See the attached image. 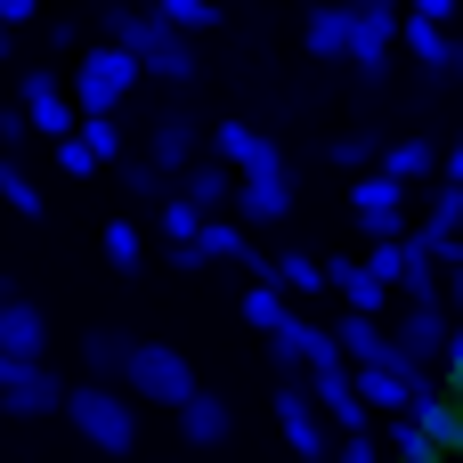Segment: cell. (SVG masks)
<instances>
[{"instance_id":"obj_3","label":"cell","mask_w":463,"mask_h":463,"mask_svg":"<svg viewBox=\"0 0 463 463\" xmlns=\"http://www.w3.org/2000/svg\"><path fill=\"white\" fill-rule=\"evenodd\" d=\"M130 90H138V57H130V49H114V41H90V49H81V65H73V81H65L73 114H114Z\"/></svg>"},{"instance_id":"obj_16","label":"cell","mask_w":463,"mask_h":463,"mask_svg":"<svg viewBox=\"0 0 463 463\" xmlns=\"http://www.w3.org/2000/svg\"><path fill=\"white\" fill-rule=\"evenodd\" d=\"M0 350H8L16 366L49 358V317H41V301H24V293H0Z\"/></svg>"},{"instance_id":"obj_18","label":"cell","mask_w":463,"mask_h":463,"mask_svg":"<svg viewBox=\"0 0 463 463\" xmlns=\"http://www.w3.org/2000/svg\"><path fill=\"white\" fill-rule=\"evenodd\" d=\"M317 269H326V293H342V309H358V317H383L399 301L383 277H366V260H317Z\"/></svg>"},{"instance_id":"obj_39","label":"cell","mask_w":463,"mask_h":463,"mask_svg":"<svg viewBox=\"0 0 463 463\" xmlns=\"http://www.w3.org/2000/svg\"><path fill=\"white\" fill-rule=\"evenodd\" d=\"M122 187H130V195H163V187H171V179H163V171H155V163H122Z\"/></svg>"},{"instance_id":"obj_22","label":"cell","mask_w":463,"mask_h":463,"mask_svg":"<svg viewBox=\"0 0 463 463\" xmlns=\"http://www.w3.org/2000/svg\"><path fill=\"white\" fill-rule=\"evenodd\" d=\"M374 171H383V179H399V187H415V179H431V171H439V146H431L423 130H407V138L374 146Z\"/></svg>"},{"instance_id":"obj_12","label":"cell","mask_w":463,"mask_h":463,"mask_svg":"<svg viewBox=\"0 0 463 463\" xmlns=\"http://www.w3.org/2000/svg\"><path fill=\"white\" fill-rule=\"evenodd\" d=\"M350 212L366 220V236H407V187H399V179H383L374 163H366V171H350Z\"/></svg>"},{"instance_id":"obj_4","label":"cell","mask_w":463,"mask_h":463,"mask_svg":"<svg viewBox=\"0 0 463 463\" xmlns=\"http://www.w3.org/2000/svg\"><path fill=\"white\" fill-rule=\"evenodd\" d=\"M391 49H399V0H350V41H342V65L366 73V90L391 73Z\"/></svg>"},{"instance_id":"obj_7","label":"cell","mask_w":463,"mask_h":463,"mask_svg":"<svg viewBox=\"0 0 463 463\" xmlns=\"http://www.w3.org/2000/svg\"><path fill=\"white\" fill-rule=\"evenodd\" d=\"M260 342H269V366H277V374H301V366H342L334 334H326V326H309L301 309H285V317H277Z\"/></svg>"},{"instance_id":"obj_26","label":"cell","mask_w":463,"mask_h":463,"mask_svg":"<svg viewBox=\"0 0 463 463\" xmlns=\"http://www.w3.org/2000/svg\"><path fill=\"white\" fill-rule=\"evenodd\" d=\"M342 41H350V0H317L301 16V49L309 57H342Z\"/></svg>"},{"instance_id":"obj_36","label":"cell","mask_w":463,"mask_h":463,"mask_svg":"<svg viewBox=\"0 0 463 463\" xmlns=\"http://www.w3.org/2000/svg\"><path fill=\"white\" fill-rule=\"evenodd\" d=\"M49 146H57V171H65V179H98V171H106V163H98L73 130H65V138H49Z\"/></svg>"},{"instance_id":"obj_8","label":"cell","mask_w":463,"mask_h":463,"mask_svg":"<svg viewBox=\"0 0 463 463\" xmlns=\"http://www.w3.org/2000/svg\"><path fill=\"white\" fill-rule=\"evenodd\" d=\"M415 383H431V366H415V358H399V350H391L383 366H350V391H358L366 415H407Z\"/></svg>"},{"instance_id":"obj_19","label":"cell","mask_w":463,"mask_h":463,"mask_svg":"<svg viewBox=\"0 0 463 463\" xmlns=\"http://www.w3.org/2000/svg\"><path fill=\"white\" fill-rule=\"evenodd\" d=\"M138 81H195V41L155 24V41L138 49Z\"/></svg>"},{"instance_id":"obj_42","label":"cell","mask_w":463,"mask_h":463,"mask_svg":"<svg viewBox=\"0 0 463 463\" xmlns=\"http://www.w3.org/2000/svg\"><path fill=\"white\" fill-rule=\"evenodd\" d=\"M8 374H16V358H8V350H0V391H8Z\"/></svg>"},{"instance_id":"obj_28","label":"cell","mask_w":463,"mask_h":463,"mask_svg":"<svg viewBox=\"0 0 463 463\" xmlns=\"http://www.w3.org/2000/svg\"><path fill=\"white\" fill-rule=\"evenodd\" d=\"M146 16L171 33H220V0H146Z\"/></svg>"},{"instance_id":"obj_15","label":"cell","mask_w":463,"mask_h":463,"mask_svg":"<svg viewBox=\"0 0 463 463\" xmlns=\"http://www.w3.org/2000/svg\"><path fill=\"white\" fill-rule=\"evenodd\" d=\"M57 399H65V383L49 374V358H33V366H16V374H8L0 415H8V423H33V415H57Z\"/></svg>"},{"instance_id":"obj_34","label":"cell","mask_w":463,"mask_h":463,"mask_svg":"<svg viewBox=\"0 0 463 463\" xmlns=\"http://www.w3.org/2000/svg\"><path fill=\"white\" fill-rule=\"evenodd\" d=\"M383 431H391V456H399V463H439V448H431L407 415H383Z\"/></svg>"},{"instance_id":"obj_25","label":"cell","mask_w":463,"mask_h":463,"mask_svg":"<svg viewBox=\"0 0 463 463\" xmlns=\"http://www.w3.org/2000/svg\"><path fill=\"white\" fill-rule=\"evenodd\" d=\"M171 187H179L195 212H228V187H236V171H228V163H203V155H195V163H179V179H171Z\"/></svg>"},{"instance_id":"obj_14","label":"cell","mask_w":463,"mask_h":463,"mask_svg":"<svg viewBox=\"0 0 463 463\" xmlns=\"http://www.w3.org/2000/svg\"><path fill=\"white\" fill-rule=\"evenodd\" d=\"M171 423H179V439H187V448H228V431H236V407H228L220 391H203V383H195V391L171 407Z\"/></svg>"},{"instance_id":"obj_30","label":"cell","mask_w":463,"mask_h":463,"mask_svg":"<svg viewBox=\"0 0 463 463\" xmlns=\"http://www.w3.org/2000/svg\"><path fill=\"white\" fill-rule=\"evenodd\" d=\"M236 309H244V326H252V334H269V326H277V317L293 309V293H285L277 277H252V293H244Z\"/></svg>"},{"instance_id":"obj_6","label":"cell","mask_w":463,"mask_h":463,"mask_svg":"<svg viewBox=\"0 0 463 463\" xmlns=\"http://www.w3.org/2000/svg\"><path fill=\"white\" fill-rule=\"evenodd\" d=\"M269 407H277V439H285L293 456H301V463H326V448H334V423L317 415V399H309L293 374L277 383V399H269Z\"/></svg>"},{"instance_id":"obj_38","label":"cell","mask_w":463,"mask_h":463,"mask_svg":"<svg viewBox=\"0 0 463 463\" xmlns=\"http://www.w3.org/2000/svg\"><path fill=\"white\" fill-rule=\"evenodd\" d=\"M326 463H383V456H374V431H334Z\"/></svg>"},{"instance_id":"obj_21","label":"cell","mask_w":463,"mask_h":463,"mask_svg":"<svg viewBox=\"0 0 463 463\" xmlns=\"http://www.w3.org/2000/svg\"><path fill=\"white\" fill-rule=\"evenodd\" d=\"M407 423L439 448V456H456V439H463V423H456V399L448 391H431V383H415V399H407Z\"/></svg>"},{"instance_id":"obj_5","label":"cell","mask_w":463,"mask_h":463,"mask_svg":"<svg viewBox=\"0 0 463 463\" xmlns=\"http://www.w3.org/2000/svg\"><path fill=\"white\" fill-rule=\"evenodd\" d=\"M383 317H391V326H383V334H391V350H399V358H415V366H431V358H439V342L456 334L448 301H391Z\"/></svg>"},{"instance_id":"obj_13","label":"cell","mask_w":463,"mask_h":463,"mask_svg":"<svg viewBox=\"0 0 463 463\" xmlns=\"http://www.w3.org/2000/svg\"><path fill=\"white\" fill-rule=\"evenodd\" d=\"M301 391L317 399V415H326L334 431H374V415H366L358 391H350V366H301Z\"/></svg>"},{"instance_id":"obj_35","label":"cell","mask_w":463,"mask_h":463,"mask_svg":"<svg viewBox=\"0 0 463 463\" xmlns=\"http://www.w3.org/2000/svg\"><path fill=\"white\" fill-rule=\"evenodd\" d=\"M73 138H81L98 163H114V155H122V130H114V114H81V122H73Z\"/></svg>"},{"instance_id":"obj_24","label":"cell","mask_w":463,"mask_h":463,"mask_svg":"<svg viewBox=\"0 0 463 463\" xmlns=\"http://www.w3.org/2000/svg\"><path fill=\"white\" fill-rule=\"evenodd\" d=\"M130 342H138V334H122V326H90V334H81V366H90V383H114V391H122Z\"/></svg>"},{"instance_id":"obj_37","label":"cell","mask_w":463,"mask_h":463,"mask_svg":"<svg viewBox=\"0 0 463 463\" xmlns=\"http://www.w3.org/2000/svg\"><path fill=\"white\" fill-rule=\"evenodd\" d=\"M326 163H342V171H366V163H374V138L342 130V138H326Z\"/></svg>"},{"instance_id":"obj_1","label":"cell","mask_w":463,"mask_h":463,"mask_svg":"<svg viewBox=\"0 0 463 463\" xmlns=\"http://www.w3.org/2000/svg\"><path fill=\"white\" fill-rule=\"evenodd\" d=\"M57 415H65V423L81 431V448H98V456H130V448H138V407H130V391H114V383H65Z\"/></svg>"},{"instance_id":"obj_31","label":"cell","mask_w":463,"mask_h":463,"mask_svg":"<svg viewBox=\"0 0 463 463\" xmlns=\"http://www.w3.org/2000/svg\"><path fill=\"white\" fill-rule=\"evenodd\" d=\"M0 203H8L16 220H41V187H33V171H24L16 155H0Z\"/></svg>"},{"instance_id":"obj_40","label":"cell","mask_w":463,"mask_h":463,"mask_svg":"<svg viewBox=\"0 0 463 463\" xmlns=\"http://www.w3.org/2000/svg\"><path fill=\"white\" fill-rule=\"evenodd\" d=\"M407 16H423V24H456V0H399Z\"/></svg>"},{"instance_id":"obj_10","label":"cell","mask_w":463,"mask_h":463,"mask_svg":"<svg viewBox=\"0 0 463 463\" xmlns=\"http://www.w3.org/2000/svg\"><path fill=\"white\" fill-rule=\"evenodd\" d=\"M16 114H24V130H41V138H65L81 114H73V98H65V81L49 73V65H24V81H16Z\"/></svg>"},{"instance_id":"obj_17","label":"cell","mask_w":463,"mask_h":463,"mask_svg":"<svg viewBox=\"0 0 463 463\" xmlns=\"http://www.w3.org/2000/svg\"><path fill=\"white\" fill-rule=\"evenodd\" d=\"M399 49H407L423 73H439V81H456V65H463L456 24H423V16H407V8H399Z\"/></svg>"},{"instance_id":"obj_32","label":"cell","mask_w":463,"mask_h":463,"mask_svg":"<svg viewBox=\"0 0 463 463\" xmlns=\"http://www.w3.org/2000/svg\"><path fill=\"white\" fill-rule=\"evenodd\" d=\"M155 203H163V212H155V228H163V244H195V220H203V212H195V203H187L179 187H163Z\"/></svg>"},{"instance_id":"obj_2","label":"cell","mask_w":463,"mask_h":463,"mask_svg":"<svg viewBox=\"0 0 463 463\" xmlns=\"http://www.w3.org/2000/svg\"><path fill=\"white\" fill-rule=\"evenodd\" d=\"M122 391H130V407H163V415H171V407L195 391V358H187L179 342H130Z\"/></svg>"},{"instance_id":"obj_9","label":"cell","mask_w":463,"mask_h":463,"mask_svg":"<svg viewBox=\"0 0 463 463\" xmlns=\"http://www.w3.org/2000/svg\"><path fill=\"white\" fill-rule=\"evenodd\" d=\"M293 171H252V179H236L228 187V220H244V228H285L293 220Z\"/></svg>"},{"instance_id":"obj_27","label":"cell","mask_w":463,"mask_h":463,"mask_svg":"<svg viewBox=\"0 0 463 463\" xmlns=\"http://www.w3.org/2000/svg\"><path fill=\"white\" fill-rule=\"evenodd\" d=\"M269 277H277L285 293H301V301H309V293H326V269H317V260H309L301 244H277V260H269Z\"/></svg>"},{"instance_id":"obj_29","label":"cell","mask_w":463,"mask_h":463,"mask_svg":"<svg viewBox=\"0 0 463 463\" xmlns=\"http://www.w3.org/2000/svg\"><path fill=\"white\" fill-rule=\"evenodd\" d=\"M106 41H114V49H130V57H138V49H146V41H155V16H146V8H138V0H114V8H106Z\"/></svg>"},{"instance_id":"obj_33","label":"cell","mask_w":463,"mask_h":463,"mask_svg":"<svg viewBox=\"0 0 463 463\" xmlns=\"http://www.w3.org/2000/svg\"><path fill=\"white\" fill-rule=\"evenodd\" d=\"M106 260H114L122 277L146 269V236H138V220H106Z\"/></svg>"},{"instance_id":"obj_20","label":"cell","mask_w":463,"mask_h":463,"mask_svg":"<svg viewBox=\"0 0 463 463\" xmlns=\"http://www.w3.org/2000/svg\"><path fill=\"white\" fill-rule=\"evenodd\" d=\"M326 334H334L342 366H383V358H391V334H383V317H358V309H342Z\"/></svg>"},{"instance_id":"obj_11","label":"cell","mask_w":463,"mask_h":463,"mask_svg":"<svg viewBox=\"0 0 463 463\" xmlns=\"http://www.w3.org/2000/svg\"><path fill=\"white\" fill-rule=\"evenodd\" d=\"M212 163H228L236 179H252V171H293V163H285V146H277L269 130L236 122V114H228V122H212Z\"/></svg>"},{"instance_id":"obj_41","label":"cell","mask_w":463,"mask_h":463,"mask_svg":"<svg viewBox=\"0 0 463 463\" xmlns=\"http://www.w3.org/2000/svg\"><path fill=\"white\" fill-rule=\"evenodd\" d=\"M33 16H41V0H0V24H8V33H24Z\"/></svg>"},{"instance_id":"obj_23","label":"cell","mask_w":463,"mask_h":463,"mask_svg":"<svg viewBox=\"0 0 463 463\" xmlns=\"http://www.w3.org/2000/svg\"><path fill=\"white\" fill-rule=\"evenodd\" d=\"M195 146H203V130H195L187 114H163L155 138H146V163H155L163 179H179V163H195Z\"/></svg>"}]
</instances>
